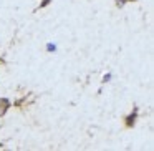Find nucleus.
<instances>
[{"mask_svg": "<svg viewBox=\"0 0 154 151\" xmlns=\"http://www.w3.org/2000/svg\"><path fill=\"white\" fill-rule=\"evenodd\" d=\"M48 2H50V0H43V4H42V7H45V5L48 4Z\"/></svg>", "mask_w": 154, "mask_h": 151, "instance_id": "20e7f679", "label": "nucleus"}, {"mask_svg": "<svg viewBox=\"0 0 154 151\" xmlns=\"http://www.w3.org/2000/svg\"><path fill=\"white\" fill-rule=\"evenodd\" d=\"M47 48H48V52H55V50H57V47H55V45H51V43H48Z\"/></svg>", "mask_w": 154, "mask_h": 151, "instance_id": "f03ea898", "label": "nucleus"}, {"mask_svg": "<svg viewBox=\"0 0 154 151\" xmlns=\"http://www.w3.org/2000/svg\"><path fill=\"white\" fill-rule=\"evenodd\" d=\"M7 108H8V101L7 100H0V115H4Z\"/></svg>", "mask_w": 154, "mask_h": 151, "instance_id": "f257e3e1", "label": "nucleus"}, {"mask_svg": "<svg viewBox=\"0 0 154 151\" xmlns=\"http://www.w3.org/2000/svg\"><path fill=\"white\" fill-rule=\"evenodd\" d=\"M111 78V75H104V78H103V81H108Z\"/></svg>", "mask_w": 154, "mask_h": 151, "instance_id": "7ed1b4c3", "label": "nucleus"}]
</instances>
